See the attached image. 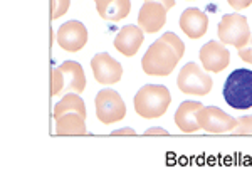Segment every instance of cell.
<instances>
[{
    "mask_svg": "<svg viewBox=\"0 0 252 190\" xmlns=\"http://www.w3.org/2000/svg\"><path fill=\"white\" fill-rule=\"evenodd\" d=\"M184 54L185 46L180 37L173 32H165L145 52L141 67L148 76H168L177 67Z\"/></svg>",
    "mask_w": 252,
    "mask_h": 190,
    "instance_id": "cell-1",
    "label": "cell"
},
{
    "mask_svg": "<svg viewBox=\"0 0 252 190\" xmlns=\"http://www.w3.org/2000/svg\"><path fill=\"white\" fill-rule=\"evenodd\" d=\"M172 103V95L161 84H145L135 96V111L145 120L163 116Z\"/></svg>",
    "mask_w": 252,
    "mask_h": 190,
    "instance_id": "cell-2",
    "label": "cell"
},
{
    "mask_svg": "<svg viewBox=\"0 0 252 190\" xmlns=\"http://www.w3.org/2000/svg\"><path fill=\"white\" fill-rule=\"evenodd\" d=\"M223 99L234 110L252 108V71L235 69L223 84Z\"/></svg>",
    "mask_w": 252,
    "mask_h": 190,
    "instance_id": "cell-3",
    "label": "cell"
},
{
    "mask_svg": "<svg viewBox=\"0 0 252 190\" xmlns=\"http://www.w3.org/2000/svg\"><path fill=\"white\" fill-rule=\"evenodd\" d=\"M177 84L178 90L189 96H207L214 88L212 78L195 63H189L182 67Z\"/></svg>",
    "mask_w": 252,
    "mask_h": 190,
    "instance_id": "cell-4",
    "label": "cell"
},
{
    "mask_svg": "<svg viewBox=\"0 0 252 190\" xmlns=\"http://www.w3.org/2000/svg\"><path fill=\"white\" fill-rule=\"evenodd\" d=\"M251 29L247 19L239 14H225L219 24V39L222 44L241 49L251 40Z\"/></svg>",
    "mask_w": 252,
    "mask_h": 190,
    "instance_id": "cell-5",
    "label": "cell"
},
{
    "mask_svg": "<svg viewBox=\"0 0 252 190\" xmlns=\"http://www.w3.org/2000/svg\"><path fill=\"white\" fill-rule=\"evenodd\" d=\"M96 116L101 123L111 125L118 123L126 116L125 101L120 96V93L115 90H103L96 95Z\"/></svg>",
    "mask_w": 252,
    "mask_h": 190,
    "instance_id": "cell-6",
    "label": "cell"
},
{
    "mask_svg": "<svg viewBox=\"0 0 252 190\" xmlns=\"http://www.w3.org/2000/svg\"><path fill=\"white\" fill-rule=\"evenodd\" d=\"M56 42L61 49L67 52H78L86 46L88 42V31L83 22L79 20H69L63 24L56 34Z\"/></svg>",
    "mask_w": 252,
    "mask_h": 190,
    "instance_id": "cell-7",
    "label": "cell"
},
{
    "mask_svg": "<svg viewBox=\"0 0 252 190\" xmlns=\"http://www.w3.org/2000/svg\"><path fill=\"white\" fill-rule=\"evenodd\" d=\"M91 69L99 84H116L123 76V66L108 52H99L91 59Z\"/></svg>",
    "mask_w": 252,
    "mask_h": 190,
    "instance_id": "cell-8",
    "label": "cell"
},
{
    "mask_svg": "<svg viewBox=\"0 0 252 190\" xmlns=\"http://www.w3.org/2000/svg\"><path fill=\"white\" fill-rule=\"evenodd\" d=\"M200 128L209 133H227L237 127V120L217 106H204L200 111Z\"/></svg>",
    "mask_w": 252,
    "mask_h": 190,
    "instance_id": "cell-9",
    "label": "cell"
},
{
    "mask_svg": "<svg viewBox=\"0 0 252 190\" xmlns=\"http://www.w3.org/2000/svg\"><path fill=\"white\" fill-rule=\"evenodd\" d=\"M200 63L205 71L222 72L230 64V52L225 49V44L210 40L200 49Z\"/></svg>",
    "mask_w": 252,
    "mask_h": 190,
    "instance_id": "cell-10",
    "label": "cell"
},
{
    "mask_svg": "<svg viewBox=\"0 0 252 190\" xmlns=\"http://www.w3.org/2000/svg\"><path fill=\"white\" fill-rule=\"evenodd\" d=\"M166 10L158 2H145L138 14V26L145 34H155L160 29H163L166 22Z\"/></svg>",
    "mask_w": 252,
    "mask_h": 190,
    "instance_id": "cell-11",
    "label": "cell"
},
{
    "mask_svg": "<svg viewBox=\"0 0 252 190\" xmlns=\"http://www.w3.org/2000/svg\"><path fill=\"white\" fill-rule=\"evenodd\" d=\"M204 104L200 101H184L175 113V123L184 133H195L200 130V111Z\"/></svg>",
    "mask_w": 252,
    "mask_h": 190,
    "instance_id": "cell-12",
    "label": "cell"
},
{
    "mask_svg": "<svg viewBox=\"0 0 252 190\" xmlns=\"http://www.w3.org/2000/svg\"><path fill=\"white\" fill-rule=\"evenodd\" d=\"M180 29L190 39H200L204 37L207 29H209V17L205 15V12H202L197 7H190V9L182 12Z\"/></svg>",
    "mask_w": 252,
    "mask_h": 190,
    "instance_id": "cell-13",
    "label": "cell"
},
{
    "mask_svg": "<svg viewBox=\"0 0 252 190\" xmlns=\"http://www.w3.org/2000/svg\"><path fill=\"white\" fill-rule=\"evenodd\" d=\"M145 39V32L136 26H125L118 32L115 39V47L118 52H121L126 58H133L138 49L141 47Z\"/></svg>",
    "mask_w": 252,
    "mask_h": 190,
    "instance_id": "cell-14",
    "label": "cell"
},
{
    "mask_svg": "<svg viewBox=\"0 0 252 190\" xmlns=\"http://www.w3.org/2000/svg\"><path fill=\"white\" fill-rule=\"evenodd\" d=\"M63 72V93L64 91H74L81 95L86 90V76H84L83 66L76 61H66L59 66Z\"/></svg>",
    "mask_w": 252,
    "mask_h": 190,
    "instance_id": "cell-15",
    "label": "cell"
},
{
    "mask_svg": "<svg viewBox=\"0 0 252 190\" xmlns=\"http://www.w3.org/2000/svg\"><path fill=\"white\" fill-rule=\"evenodd\" d=\"M79 113H64L56 118V133L58 135H86V123Z\"/></svg>",
    "mask_w": 252,
    "mask_h": 190,
    "instance_id": "cell-16",
    "label": "cell"
},
{
    "mask_svg": "<svg viewBox=\"0 0 252 190\" xmlns=\"http://www.w3.org/2000/svg\"><path fill=\"white\" fill-rule=\"evenodd\" d=\"M64 113H79L83 118H86V104H84L83 98H81L78 93L66 95L58 104H56L54 106V120L59 118V116H63Z\"/></svg>",
    "mask_w": 252,
    "mask_h": 190,
    "instance_id": "cell-17",
    "label": "cell"
},
{
    "mask_svg": "<svg viewBox=\"0 0 252 190\" xmlns=\"http://www.w3.org/2000/svg\"><path fill=\"white\" fill-rule=\"evenodd\" d=\"M129 10H131V2L129 0H113L99 12V15L104 20H109V22H118V20L128 17Z\"/></svg>",
    "mask_w": 252,
    "mask_h": 190,
    "instance_id": "cell-18",
    "label": "cell"
},
{
    "mask_svg": "<svg viewBox=\"0 0 252 190\" xmlns=\"http://www.w3.org/2000/svg\"><path fill=\"white\" fill-rule=\"evenodd\" d=\"M234 135H252V116H242L237 120V127L232 130Z\"/></svg>",
    "mask_w": 252,
    "mask_h": 190,
    "instance_id": "cell-19",
    "label": "cell"
},
{
    "mask_svg": "<svg viewBox=\"0 0 252 190\" xmlns=\"http://www.w3.org/2000/svg\"><path fill=\"white\" fill-rule=\"evenodd\" d=\"M71 0H52V20H58L69 10Z\"/></svg>",
    "mask_w": 252,
    "mask_h": 190,
    "instance_id": "cell-20",
    "label": "cell"
},
{
    "mask_svg": "<svg viewBox=\"0 0 252 190\" xmlns=\"http://www.w3.org/2000/svg\"><path fill=\"white\" fill-rule=\"evenodd\" d=\"M63 72H61L59 67H56L54 71H52V95L54 96H59L63 95Z\"/></svg>",
    "mask_w": 252,
    "mask_h": 190,
    "instance_id": "cell-21",
    "label": "cell"
},
{
    "mask_svg": "<svg viewBox=\"0 0 252 190\" xmlns=\"http://www.w3.org/2000/svg\"><path fill=\"white\" fill-rule=\"evenodd\" d=\"M237 52H239V58H241L244 63L252 64V37L246 46L241 47V49H237Z\"/></svg>",
    "mask_w": 252,
    "mask_h": 190,
    "instance_id": "cell-22",
    "label": "cell"
},
{
    "mask_svg": "<svg viewBox=\"0 0 252 190\" xmlns=\"http://www.w3.org/2000/svg\"><path fill=\"white\" fill-rule=\"evenodd\" d=\"M229 5L232 7L235 10H242V9H247V7L252 3V0H227Z\"/></svg>",
    "mask_w": 252,
    "mask_h": 190,
    "instance_id": "cell-23",
    "label": "cell"
},
{
    "mask_svg": "<svg viewBox=\"0 0 252 190\" xmlns=\"http://www.w3.org/2000/svg\"><path fill=\"white\" fill-rule=\"evenodd\" d=\"M145 2H158V3H161V5L165 7L166 10H170V9H173L175 7V0H145Z\"/></svg>",
    "mask_w": 252,
    "mask_h": 190,
    "instance_id": "cell-24",
    "label": "cell"
},
{
    "mask_svg": "<svg viewBox=\"0 0 252 190\" xmlns=\"http://www.w3.org/2000/svg\"><path fill=\"white\" fill-rule=\"evenodd\" d=\"M111 135H115V136H118V135H136V131L133 130V128H121V130H115Z\"/></svg>",
    "mask_w": 252,
    "mask_h": 190,
    "instance_id": "cell-25",
    "label": "cell"
},
{
    "mask_svg": "<svg viewBox=\"0 0 252 190\" xmlns=\"http://www.w3.org/2000/svg\"><path fill=\"white\" fill-rule=\"evenodd\" d=\"M146 135H168V131L163 128H150V130H146Z\"/></svg>",
    "mask_w": 252,
    "mask_h": 190,
    "instance_id": "cell-26",
    "label": "cell"
},
{
    "mask_svg": "<svg viewBox=\"0 0 252 190\" xmlns=\"http://www.w3.org/2000/svg\"><path fill=\"white\" fill-rule=\"evenodd\" d=\"M109 2H113V0H94V3H96V9H97V14H99V12L103 10L104 7H106Z\"/></svg>",
    "mask_w": 252,
    "mask_h": 190,
    "instance_id": "cell-27",
    "label": "cell"
},
{
    "mask_svg": "<svg viewBox=\"0 0 252 190\" xmlns=\"http://www.w3.org/2000/svg\"><path fill=\"white\" fill-rule=\"evenodd\" d=\"M187 2H192V0H187Z\"/></svg>",
    "mask_w": 252,
    "mask_h": 190,
    "instance_id": "cell-28",
    "label": "cell"
}]
</instances>
